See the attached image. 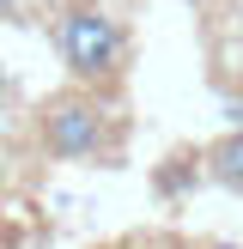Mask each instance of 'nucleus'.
Here are the masks:
<instances>
[{
	"label": "nucleus",
	"mask_w": 243,
	"mask_h": 249,
	"mask_svg": "<svg viewBox=\"0 0 243 249\" xmlns=\"http://www.w3.org/2000/svg\"><path fill=\"white\" fill-rule=\"evenodd\" d=\"M231 116H237V128H243V97H237V109H231Z\"/></svg>",
	"instance_id": "nucleus-8"
},
{
	"label": "nucleus",
	"mask_w": 243,
	"mask_h": 249,
	"mask_svg": "<svg viewBox=\"0 0 243 249\" xmlns=\"http://www.w3.org/2000/svg\"><path fill=\"white\" fill-rule=\"evenodd\" d=\"M12 97H18V79H12V67H6V61H0V109H6Z\"/></svg>",
	"instance_id": "nucleus-6"
},
{
	"label": "nucleus",
	"mask_w": 243,
	"mask_h": 249,
	"mask_svg": "<svg viewBox=\"0 0 243 249\" xmlns=\"http://www.w3.org/2000/svg\"><path fill=\"white\" fill-rule=\"evenodd\" d=\"M207 249H237V243H207Z\"/></svg>",
	"instance_id": "nucleus-9"
},
{
	"label": "nucleus",
	"mask_w": 243,
	"mask_h": 249,
	"mask_svg": "<svg viewBox=\"0 0 243 249\" xmlns=\"http://www.w3.org/2000/svg\"><path fill=\"white\" fill-rule=\"evenodd\" d=\"M189 177H201V164H189V158H176V164L164 170V195H182V189H189Z\"/></svg>",
	"instance_id": "nucleus-5"
},
{
	"label": "nucleus",
	"mask_w": 243,
	"mask_h": 249,
	"mask_svg": "<svg viewBox=\"0 0 243 249\" xmlns=\"http://www.w3.org/2000/svg\"><path fill=\"white\" fill-rule=\"evenodd\" d=\"M201 177L219 182V189H231V195H243V128H225L219 140H207Z\"/></svg>",
	"instance_id": "nucleus-3"
},
{
	"label": "nucleus",
	"mask_w": 243,
	"mask_h": 249,
	"mask_svg": "<svg viewBox=\"0 0 243 249\" xmlns=\"http://www.w3.org/2000/svg\"><path fill=\"white\" fill-rule=\"evenodd\" d=\"M31 6H36V0H0V18L12 24V18H24V12H31Z\"/></svg>",
	"instance_id": "nucleus-7"
},
{
	"label": "nucleus",
	"mask_w": 243,
	"mask_h": 249,
	"mask_svg": "<svg viewBox=\"0 0 243 249\" xmlns=\"http://www.w3.org/2000/svg\"><path fill=\"white\" fill-rule=\"evenodd\" d=\"M122 249H189L182 237H170V231H140V237H128Z\"/></svg>",
	"instance_id": "nucleus-4"
},
{
	"label": "nucleus",
	"mask_w": 243,
	"mask_h": 249,
	"mask_svg": "<svg viewBox=\"0 0 243 249\" xmlns=\"http://www.w3.org/2000/svg\"><path fill=\"white\" fill-rule=\"evenodd\" d=\"M55 49H61V61H67L73 85L91 91V85L122 79V67H128V24L109 6H97V0H73L55 18Z\"/></svg>",
	"instance_id": "nucleus-1"
},
{
	"label": "nucleus",
	"mask_w": 243,
	"mask_h": 249,
	"mask_svg": "<svg viewBox=\"0 0 243 249\" xmlns=\"http://www.w3.org/2000/svg\"><path fill=\"white\" fill-rule=\"evenodd\" d=\"M36 134H43V152L61 158V164H73V158H97L109 146V109H104L97 91L67 85V91H55L43 109H36Z\"/></svg>",
	"instance_id": "nucleus-2"
}]
</instances>
